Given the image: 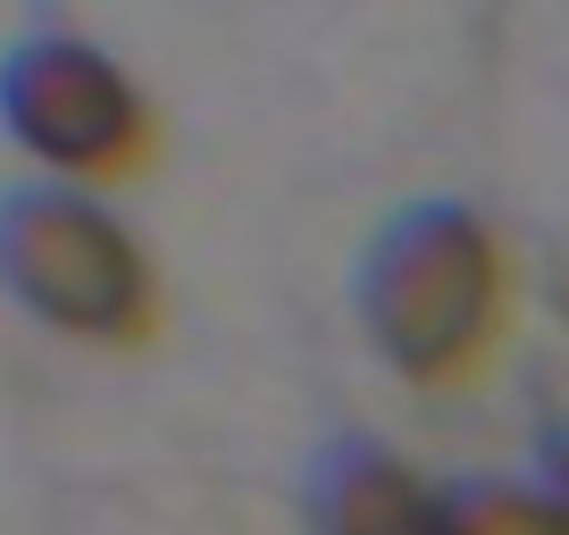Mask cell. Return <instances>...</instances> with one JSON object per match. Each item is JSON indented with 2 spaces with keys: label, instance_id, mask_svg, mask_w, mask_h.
Segmentation results:
<instances>
[{
  "label": "cell",
  "instance_id": "obj_2",
  "mask_svg": "<svg viewBox=\"0 0 569 535\" xmlns=\"http://www.w3.org/2000/svg\"><path fill=\"white\" fill-rule=\"evenodd\" d=\"M0 285L76 343H142L160 326V268L84 184H18L0 201Z\"/></svg>",
  "mask_w": 569,
  "mask_h": 535
},
{
  "label": "cell",
  "instance_id": "obj_4",
  "mask_svg": "<svg viewBox=\"0 0 569 535\" xmlns=\"http://www.w3.org/2000/svg\"><path fill=\"white\" fill-rule=\"evenodd\" d=\"M319 535H445V494L386 444H343L310 485Z\"/></svg>",
  "mask_w": 569,
  "mask_h": 535
},
{
  "label": "cell",
  "instance_id": "obj_6",
  "mask_svg": "<svg viewBox=\"0 0 569 535\" xmlns=\"http://www.w3.org/2000/svg\"><path fill=\"white\" fill-rule=\"evenodd\" d=\"M545 485H552V494L569 502V427H561V435L545 444Z\"/></svg>",
  "mask_w": 569,
  "mask_h": 535
},
{
  "label": "cell",
  "instance_id": "obj_1",
  "mask_svg": "<svg viewBox=\"0 0 569 535\" xmlns=\"http://www.w3.org/2000/svg\"><path fill=\"white\" fill-rule=\"evenodd\" d=\"M360 326L402 385L461 393L495 369L511 326V260L469 201H410L369 234L352 276Z\"/></svg>",
  "mask_w": 569,
  "mask_h": 535
},
{
  "label": "cell",
  "instance_id": "obj_3",
  "mask_svg": "<svg viewBox=\"0 0 569 535\" xmlns=\"http://www.w3.org/2000/svg\"><path fill=\"white\" fill-rule=\"evenodd\" d=\"M0 125L42 168V184H84V193L142 176L160 151L151 92L92 34H26L0 59Z\"/></svg>",
  "mask_w": 569,
  "mask_h": 535
},
{
  "label": "cell",
  "instance_id": "obj_5",
  "mask_svg": "<svg viewBox=\"0 0 569 535\" xmlns=\"http://www.w3.org/2000/svg\"><path fill=\"white\" fill-rule=\"evenodd\" d=\"M445 535H569V502L552 485H461L445 494Z\"/></svg>",
  "mask_w": 569,
  "mask_h": 535
}]
</instances>
